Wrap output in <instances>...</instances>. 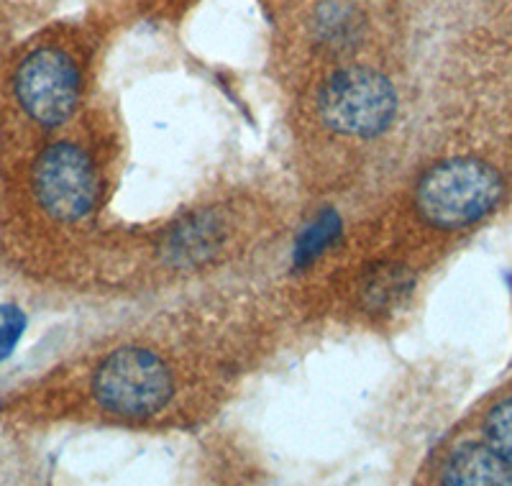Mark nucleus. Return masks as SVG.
Returning a JSON list of instances; mask_svg holds the SVG:
<instances>
[{
  "label": "nucleus",
  "mask_w": 512,
  "mask_h": 486,
  "mask_svg": "<svg viewBox=\"0 0 512 486\" xmlns=\"http://www.w3.org/2000/svg\"><path fill=\"white\" fill-rule=\"evenodd\" d=\"M484 443L512 466V397L489 410L484 420Z\"/></svg>",
  "instance_id": "9"
},
{
  "label": "nucleus",
  "mask_w": 512,
  "mask_h": 486,
  "mask_svg": "<svg viewBox=\"0 0 512 486\" xmlns=\"http://www.w3.org/2000/svg\"><path fill=\"white\" fill-rule=\"evenodd\" d=\"M26 330L24 310L16 305H0V361H6L16 351L18 341Z\"/></svg>",
  "instance_id": "10"
},
{
  "label": "nucleus",
  "mask_w": 512,
  "mask_h": 486,
  "mask_svg": "<svg viewBox=\"0 0 512 486\" xmlns=\"http://www.w3.org/2000/svg\"><path fill=\"white\" fill-rule=\"evenodd\" d=\"M34 195L59 223L88 218L98 203V174L88 151L70 141L49 146L34 167Z\"/></svg>",
  "instance_id": "5"
},
{
  "label": "nucleus",
  "mask_w": 512,
  "mask_h": 486,
  "mask_svg": "<svg viewBox=\"0 0 512 486\" xmlns=\"http://www.w3.org/2000/svg\"><path fill=\"white\" fill-rule=\"evenodd\" d=\"M18 105L26 116L44 128L70 121L80 103V70L70 52L59 47H39L18 64L13 80Z\"/></svg>",
  "instance_id": "4"
},
{
  "label": "nucleus",
  "mask_w": 512,
  "mask_h": 486,
  "mask_svg": "<svg viewBox=\"0 0 512 486\" xmlns=\"http://www.w3.org/2000/svg\"><path fill=\"white\" fill-rule=\"evenodd\" d=\"M315 31L328 47H346L361 34V13L349 0H326L315 13Z\"/></svg>",
  "instance_id": "8"
},
{
  "label": "nucleus",
  "mask_w": 512,
  "mask_h": 486,
  "mask_svg": "<svg viewBox=\"0 0 512 486\" xmlns=\"http://www.w3.org/2000/svg\"><path fill=\"white\" fill-rule=\"evenodd\" d=\"M223 236H226V228H223L221 218H216L213 213L192 215L180 228H175L167 243V251L175 261L195 264L213 254L223 243Z\"/></svg>",
  "instance_id": "7"
},
{
  "label": "nucleus",
  "mask_w": 512,
  "mask_h": 486,
  "mask_svg": "<svg viewBox=\"0 0 512 486\" xmlns=\"http://www.w3.org/2000/svg\"><path fill=\"white\" fill-rule=\"evenodd\" d=\"M318 110L323 123L336 134L374 139L390 128L397 113V93L382 72L346 67L323 85Z\"/></svg>",
  "instance_id": "3"
},
{
  "label": "nucleus",
  "mask_w": 512,
  "mask_h": 486,
  "mask_svg": "<svg viewBox=\"0 0 512 486\" xmlns=\"http://www.w3.org/2000/svg\"><path fill=\"white\" fill-rule=\"evenodd\" d=\"M441 481L456 486H505L512 484V466L487 443H466L443 463Z\"/></svg>",
  "instance_id": "6"
},
{
  "label": "nucleus",
  "mask_w": 512,
  "mask_h": 486,
  "mask_svg": "<svg viewBox=\"0 0 512 486\" xmlns=\"http://www.w3.org/2000/svg\"><path fill=\"white\" fill-rule=\"evenodd\" d=\"M502 190L505 185L495 167L482 159L456 157L423 174L415 190V205L425 223L456 231L492 213Z\"/></svg>",
  "instance_id": "1"
},
{
  "label": "nucleus",
  "mask_w": 512,
  "mask_h": 486,
  "mask_svg": "<svg viewBox=\"0 0 512 486\" xmlns=\"http://www.w3.org/2000/svg\"><path fill=\"white\" fill-rule=\"evenodd\" d=\"M98 405L111 415L144 420L169 405L175 394V379L169 366L149 348H118L93 377Z\"/></svg>",
  "instance_id": "2"
}]
</instances>
